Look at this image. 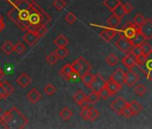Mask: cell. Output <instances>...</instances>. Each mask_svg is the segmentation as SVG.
<instances>
[{
    "instance_id": "6da1fadb",
    "label": "cell",
    "mask_w": 152,
    "mask_h": 129,
    "mask_svg": "<svg viewBox=\"0 0 152 129\" xmlns=\"http://www.w3.org/2000/svg\"><path fill=\"white\" fill-rule=\"evenodd\" d=\"M29 123L28 118L15 107L5 111L0 116V124L8 129H22Z\"/></svg>"
},
{
    "instance_id": "7a4b0ae2",
    "label": "cell",
    "mask_w": 152,
    "mask_h": 129,
    "mask_svg": "<svg viewBox=\"0 0 152 129\" xmlns=\"http://www.w3.org/2000/svg\"><path fill=\"white\" fill-rule=\"evenodd\" d=\"M7 16L23 31H27V24L28 22H23L20 20L19 15H18V9L15 7L14 8H12L8 13H7Z\"/></svg>"
},
{
    "instance_id": "3957f363",
    "label": "cell",
    "mask_w": 152,
    "mask_h": 129,
    "mask_svg": "<svg viewBox=\"0 0 152 129\" xmlns=\"http://www.w3.org/2000/svg\"><path fill=\"white\" fill-rule=\"evenodd\" d=\"M115 46L120 51H122L124 54H127L131 51L133 45H132V41L130 40V39H128L124 35H123L116 40Z\"/></svg>"
},
{
    "instance_id": "277c9868",
    "label": "cell",
    "mask_w": 152,
    "mask_h": 129,
    "mask_svg": "<svg viewBox=\"0 0 152 129\" xmlns=\"http://www.w3.org/2000/svg\"><path fill=\"white\" fill-rule=\"evenodd\" d=\"M31 9L37 11L39 14V15H40V23L42 25H47L48 23H49V22L51 21V17L38 4H36L35 2H31Z\"/></svg>"
},
{
    "instance_id": "5b68a950",
    "label": "cell",
    "mask_w": 152,
    "mask_h": 129,
    "mask_svg": "<svg viewBox=\"0 0 152 129\" xmlns=\"http://www.w3.org/2000/svg\"><path fill=\"white\" fill-rule=\"evenodd\" d=\"M138 30L144 35L146 40L152 39V20L146 19L145 22L138 28Z\"/></svg>"
},
{
    "instance_id": "8992f818",
    "label": "cell",
    "mask_w": 152,
    "mask_h": 129,
    "mask_svg": "<svg viewBox=\"0 0 152 129\" xmlns=\"http://www.w3.org/2000/svg\"><path fill=\"white\" fill-rule=\"evenodd\" d=\"M105 85H106V80L101 76L100 74H97L94 75V80L90 85V88L92 90V92H96L99 93V91L103 87H105Z\"/></svg>"
},
{
    "instance_id": "52a82bcc",
    "label": "cell",
    "mask_w": 152,
    "mask_h": 129,
    "mask_svg": "<svg viewBox=\"0 0 152 129\" xmlns=\"http://www.w3.org/2000/svg\"><path fill=\"white\" fill-rule=\"evenodd\" d=\"M127 104H128V102H127L123 97H118V98H116L115 100L112 101V103H111V105H110V108H111L116 114H118L119 116H121L124 108Z\"/></svg>"
},
{
    "instance_id": "ba28073f",
    "label": "cell",
    "mask_w": 152,
    "mask_h": 129,
    "mask_svg": "<svg viewBox=\"0 0 152 129\" xmlns=\"http://www.w3.org/2000/svg\"><path fill=\"white\" fill-rule=\"evenodd\" d=\"M124 78H125V72L122 68L118 67L117 69L114 71V73L111 75L109 79H111L113 82H115L118 85L123 86L124 84Z\"/></svg>"
},
{
    "instance_id": "9c48e42d",
    "label": "cell",
    "mask_w": 152,
    "mask_h": 129,
    "mask_svg": "<svg viewBox=\"0 0 152 129\" xmlns=\"http://www.w3.org/2000/svg\"><path fill=\"white\" fill-rule=\"evenodd\" d=\"M140 80L139 75L132 71V69H129V71L127 73H125V78H124V84L126 85H128L129 87H132L134 86Z\"/></svg>"
},
{
    "instance_id": "30bf717a",
    "label": "cell",
    "mask_w": 152,
    "mask_h": 129,
    "mask_svg": "<svg viewBox=\"0 0 152 129\" xmlns=\"http://www.w3.org/2000/svg\"><path fill=\"white\" fill-rule=\"evenodd\" d=\"M122 63L124 64V67H126L129 69H132L135 66H137L136 64V57L131 52L125 54V56L122 59Z\"/></svg>"
},
{
    "instance_id": "8fae6325",
    "label": "cell",
    "mask_w": 152,
    "mask_h": 129,
    "mask_svg": "<svg viewBox=\"0 0 152 129\" xmlns=\"http://www.w3.org/2000/svg\"><path fill=\"white\" fill-rule=\"evenodd\" d=\"M40 39V37L34 32H31V31H27V32L24 34L23 36V40L24 41L29 45V46H33L34 44H36L39 40Z\"/></svg>"
},
{
    "instance_id": "7c38bea8",
    "label": "cell",
    "mask_w": 152,
    "mask_h": 129,
    "mask_svg": "<svg viewBox=\"0 0 152 129\" xmlns=\"http://www.w3.org/2000/svg\"><path fill=\"white\" fill-rule=\"evenodd\" d=\"M137 31H138V27L135 26L134 23L129 22L127 25H125V27L124 28V35L128 39H132L135 35Z\"/></svg>"
},
{
    "instance_id": "4fadbf2b",
    "label": "cell",
    "mask_w": 152,
    "mask_h": 129,
    "mask_svg": "<svg viewBox=\"0 0 152 129\" xmlns=\"http://www.w3.org/2000/svg\"><path fill=\"white\" fill-rule=\"evenodd\" d=\"M116 33H117V32L115 30H114L113 28H109V29H106L103 32H101L99 33V36L105 41L110 42L114 39V37L116 35Z\"/></svg>"
},
{
    "instance_id": "5bb4252c",
    "label": "cell",
    "mask_w": 152,
    "mask_h": 129,
    "mask_svg": "<svg viewBox=\"0 0 152 129\" xmlns=\"http://www.w3.org/2000/svg\"><path fill=\"white\" fill-rule=\"evenodd\" d=\"M27 98H28L29 101H30L31 104H35V103H37L38 101H39V100H41L42 95H41V93H40L37 89L33 88V89H31V90L28 92Z\"/></svg>"
},
{
    "instance_id": "9a60e30c",
    "label": "cell",
    "mask_w": 152,
    "mask_h": 129,
    "mask_svg": "<svg viewBox=\"0 0 152 129\" xmlns=\"http://www.w3.org/2000/svg\"><path fill=\"white\" fill-rule=\"evenodd\" d=\"M17 84L22 87V88H26L31 83V78L26 73H23L20 75V76L16 79Z\"/></svg>"
},
{
    "instance_id": "2e32d148",
    "label": "cell",
    "mask_w": 152,
    "mask_h": 129,
    "mask_svg": "<svg viewBox=\"0 0 152 129\" xmlns=\"http://www.w3.org/2000/svg\"><path fill=\"white\" fill-rule=\"evenodd\" d=\"M28 23L30 24H32V25H40L41 23H40V15H39V14L37 11H35L33 9H31Z\"/></svg>"
},
{
    "instance_id": "e0dca14e",
    "label": "cell",
    "mask_w": 152,
    "mask_h": 129,
    "mask_svg": "<svg viewBox=\"0 0 152 129\" xmlns=\"http://www.w3.org/2000/svg\"><path fill=\"white\" fill-rule=\"evenodd\" d=\"M106 87H107V90L109 91L111 96H113V95H115V93H117V92L121 90V88H122V86L118 85L117 84H115V82H113L111 79L106 81Z\"/></svg>"
},
{
    "instance_id": "ac0fdd59",
    "label": "cell",
    "mask_w": 152,
    "mask_h": 129,
    "mask_svg": "<svg viewBox=\"0 0 152 129\" xmlns=\"http://www.w3.org/2000/svg\"><path fill=\"white\" fill-rule=\"evenodd\" d=\"M78 60L81 63V66H82V71L80 73V76L87 72H90V70L91 69V64L83 56H79Z\"/></svg>"
},
{
    "instance_id": "d6986e66",
    "label": "cell",
    "mask_w": 152,
    "mask_h": 129,
    "mask_svg": "<svg viewBox=\"0 0 152 129\" xmlns=\"http://www.w3.org/2000/svg\"><path fill=\"white\" fill-rule=\"evenodd\" d=\"M130 40L132 41V45L134 46V45H141V44H142L143 42H145L147 40H146V38L144 37V35L138 30L137 32L135 33V35H134L132 39H130Z\"/></svg>"
},
{
    "instance_id": "ffe728a7",
    "label": "cell",
    "mask_w": 152,
    "mask_h": 129,
    "mask_svg": "<svg viewBox=\"0 0 152 129\" xmlns=\"http://www.w3.org/2000/svg\"><path fill=\"white\" fill-rule=\"evenodd\" d=\"M73 72V70H72V66H71V64H65L64 66L61 68V70H60V75L64 77V78H65L67 81H69V78H70V75H72V73Z\"/></svg>"
},
{
    "instance_id": "44dd1931",
    "label": "cell",
    "mask_w": 152,
    "mask_h": 129,
    "mask_svg": "<svg viewBox=\"0 0 152 129\" xmlns=\"http://www.w3.org/2000/svg\"><path fill=\"white\" fill-rule=\"evenodd\" d=\"M54 44L57 47H66L69 44V40L63 34H59L55 40Z\"/></svg>"
},
{
    "instance_id": "7402d4cb",
    "label": "cell",
    "mask_w": 152,
    "mask_h": 129,
    "mask_svg": "<svg viewBox=\"0 0 152 129\" xmlns=\"http://www.w3.org/2000/svg\"><path fill=\"white\" fill-rule=\"evenodd\" d=\"M14 46L15 45L11 40H7L1 46V49L6 55H11L12 52L14 51Z\"/></svg>"
},
{
    "instance_id": "603a6c76",
    "label": "cell",
    "mask_w": 152,
    "mask_h": 129,
    "mask_svg": "<svg viewBox=\"0 0 152 129\" xmlns=\"http://www.w3.org/2000/svg\"><path fill=\"white\" fill-rule=\"evenodd\" d=\"M81 80L84 85H86L87 87H90V85L91 84V83L94 80V75L91 73L87 72V73L83 74V75H81Z\"/></svg>"
},
{
    "instance_id": "cb8c5ba5",
    "label": "cell",
    "mask_w": 152,
    "mask_h": 129,
    "mask_svg": "<svg viewBox=\"0 0 152 129\" xmlns=\"http://www.w3.org/2000/svg\"><path fill=\"white\" fill-rule=\"evenodd\" d=\"M128 105L130 106V108H131V109H132V111L133 113V116L138 115L142 110V106L137 100H132L130 103H128Z\"/></svg>"
},
{
    "instance_id": "d4e9b609",
    "label": "cell",
    "mask_w": 152,
    "mask_h": 129,
    "mask_svg": "<svg viewBox=\"0 0 152 129\" xmlns=\"http://www.w3.org/2000/svg\"><path fill=\"white\" fill-rule=\"evenodd\" d=\"M72 99H73V100H74L76 103H77V104L80 106L84 100H87V96H86V94H85L83 91H79V92H76V93L73 95Z\"/></svg>"
},
{
    "instance_id": "484cf974",
    "label": "cell",
    "mask_w": 152,
    "mask_h": 129,
    "mask_svg": "<svg viewBox=\"0 0 152 129\" xmlns=\"http://www.w3.org/2000/svg\"><path fill=\"white\" fill-rule=\"evenodd\" d=\"M112 13H113V15H116L117 17H119V18H123L125 15H126V13H125V11H124V6H123V4L120 2L112 11H111Z\"/></svg>"
},
{
    "instance_id": "4316f807",
    "label": "cell",
    "mask_w": 152,
    "mask_h": 129,
    "mask_svg": "<svg viewBox=\"0 0 152 129\" xmlns=\"http://www.w3.org/2000/svg\"><path fill=\"white\" fill-rule=\"evenodd\" d=\"M54 52L58 57V59H64L69 54V50L65 47H57V48Z\"/></svg>"
},
{
    "instance_id": "83f0119b",
    "label": "cell",
    "mask_w": 152,
    "mask_h": 129,
    "mask_svg": "<svg viewBox=\"0 0 152 129\" xmlns=\"http://www.w3.org/2000/svg\"><path fill=\"white\" fill-rule=\"evenodd\" d=\"M59 116L61 117L62 119H64V121H68L72 117V111L67 108V107H64L61 109V111L59 112Z\"/></svg>"
},
{
    "instance_id": "f1b7e54d",
    "label": "cell",
    "mask_w": 152,
    "mask_h": 129,
    "mask_svg": "<svg viewBox=\"0 0 152 129\" xmlns=\"http://www.w3.org/2000/svg\"><path fill=\"white\" fill-rule=\"evenodd\" d=\"M15 7L18 10H29L31 9V2L28 1V0H20L18 4L15 6Z\"/></svg>"
},
{
    "instance_id": "f546056e",
    "label": "cell",
    "mask_w": 152,
    "mask_h": 129,
    "mask_svg": "<svg viewBox=\"0 0 152 129\" xmlns=\"http://www.w3.org/2000/svg\"><path fill=\"white\" fill-rule=\"evenodd\" d=\"M107 23H108V25H109L110 28L115 29V28L118 27L119 24L121 23V18H119V17H117L116 15H111V16L107 19Z\"/></svg>"
},
{
    "instance_id": "4dcf8cb0",
    "label": "cell",
    "mask_w": 152,
    "mask_h": 129,
    "mask_svg": "<svg viewBox=\"0 0 152 129\" xmlns=\"http://www.w3.org/2000/svg\"><path fill=\"white\" fill-rule=\"evenodd\" d=\"M99 99H100L99 94L96 92H92L87 96V100L89 101L90 104H92V105L97 104L99 101Z\"/></svg>"
},
{
    "instance_id": "1f68e13d",
    "label": "cell",
    "mask_w": 152,
    "mask_h": 129,
    "mask_svg": "<svg viewBox=\"0 0 152 129\" xmlns=\"http://www.w3.org/2000/svg\"><path fill=\"white\" fill-rule=\"evenodd\" d=\"M120 3V0H104L103 5L110 11H112L118 4Z\"/></svg>"
},
{
    "instance_id": "d6a6232c",
    "label": "cell",
    "mask_w": 152,
    "mask_h": 129,
    "mask_svg": "<svg viewBox=\"0 0 152 129\" xmlns=\"http://www.w3.org/2000/svg\"><path fill=\"white\" fill-rule=\"evenodd\" d=\"M106 61L110 67H115V64H117V63H118V57L114 53H111L110 55H108L107 56Z\"/></svg>"
},
{
    "instance_id": "836d02e7",
    "label": "cell",
    "mask_w": 152,
    "mask_h": 129,
    "mask_svg": "<svg viewBox=\"0 0 152 129\" xmlns=\"http://www.w3.org/2000/svg\"><path fill=\"white\" fill-rule=\"evenodd\" d=\"M134 92L138 96H143L146 92V87L142 84H136L134 85Z\"/></svg>"
},
{
    "instance_id": "e575fe53",
    "label": "cell",
    "mask_w": 152,
    "mask_h": 129,
    "mask_svg": "<svg viewBox=\"0 0 152 129\" xmlns=\"http://www.w3.org/2000/svg\"><path fill=\"white\" fill-rule=\"evenodd\" d=\"M140 46H141L142 54H143L144 56H149V55L152 53V47H151L148 43H147L146 41L143 42Z\"/></svg>"
},
{
    "instance_id": "d590c367",
    "label": "cell",
    "mask_w": 152,
    "mask_h": 129,
    "mask_svg": "<svg viewBox=\"0 0 152 129\" xmlns=\"http://www.w3.org/2000/svg\"><path fill=\"white\" fill-rule=\"evenodd\" d=\"M145 17L141 15V14H137L134 18H133V23L135 24V26H137L138 28L145 22Z\"/></svg>"
},
{
    "instance_id": "8d00e7d4",
    "label": "cell",
    "mask_w": 152,
    "mask_h": 129,
    "mask_svg": "<svg viewBox=\"0 0 152 129\" xmlns=\"http://www.w3.org/2000/svg\"><path fill=\"white\" fill-rule=\"evenodd\" d=\"M89 109H90V119H89V120L94 122V121L97 120V118L99 117V112L98 109H96V108H93V107H90Z\"/></svg>"
},
{
    "instance_id": "74e56055",
    "label": "cell",
    "mask_w": 152,
    "mask_h": 129,
    "mask_svg": "<svg viewBox=\"0 0 152 129\" xmlns=\"http://www.w3.org/2000/svg\"><path fill=\"white\" fill-rule=\"evenodd\" d=\"M46 60H47V62L49 64H55L56 62H57V60H58V57L56 56V55L55 54V52H50L48 55H47V56H46Z\"/></svg>"
},
{
    "instance_id": "f35d334b",
    "label": "cell",
    "mask_w": 152,
    "mask_h": 129,
    "mask_svg": "<svg viewBox=\"0 0 152 129\" xmlns=\"http://www.w3.org/2000/svg\"><path fill=\"white\" fill-rule=\"evenodd\" d=\"M18 15L21 21L28 22L29 16H30V11L29 10H18Z\"/></svg>"
},
{
    "instance_id": "ab89813d",
    "label": "cell",
    "mask_w": 152,
    "mask_h": 129,
    "mask_svg": "<svg viewBox=\"0 0 152 129\" xmlns=\"http://www.w3.org/2000/svg\"><path fill=\"white\" fill-rule=\"evenodd\" d=\"M1 84H2L7 94V96H10L14 92V87L7 81H3V82H1Z\"/></svg>"
},
{
    "instance_id": "60d3db41",
    "label": "cell",
    "mask_w": 152,
    "mask_h": 129,
    "mask_svg": "<svg viewBox=\"0 0 152 129\" xmlns=\"http://www.w3.org/2000/svg\"><path fill=\"white\" fill-rule=\"evenodd\" d=\"M53 5H54V7H56V9L57 11H62L65 7L66 3H65L64 0H55Z\"/></svg>"
},
{
    "instance_id": "b9f144b4",
    "label": "cell",
    "mask_w": 152,
    "mask_h": 129,
    "mask_svg": "<svg viewBox=\"0 0 152 129\" xmlns=\"http://www.w3.org/2000/svg\"><path fill=\"white\" fill-rule=\"evenodd\" d=\"M65 21L69 23V24H72L76 22V20H77V17H76V15L72 13V12H68L66 15H65V17H64Z\"/></svg>"
},
{
    "instance_id": "7bdbcfd3",
    "label": "cell",
    "mask_w": 152,
    "mask_h": 129,
    "mask_svg": "<svg viewBox=\"0 0 152 129\" xmlns=\"http://www.w3.org/2000/svg\"><path fill=\"white\" fill-rule=\"evenodd\" d=\"M25 50H26V48H25L24 44H23L21 41L17 42L14 46V51H15L17 54H23Z\"/></svg>"
},
{
    "instance_id": "ee69618b",
    "label": "cell",
    "mask_w": 152,
    "mask_h": 129,
    "mask_svg": "<svg viewBox=\"0 0 152 129\" xmlns=\"http://www.w3.org/2000/svg\"><path fill=\"white\" fill-rule=\"evenodd\" d=\"M121 116H123V117H124L126 118H130V117H132L133 116V113H132V109H131V108H130V106L128 104L124 108Z\"/></svg>"
},
{
    "instance_id": "f6af8a7d",
    "label": "cell",
    "mask_w": 152,
    "mask_h": 129,
    "mask_svg": "<svg viewBox=\"0 0 152 129\" xmlns=\"http://www.w3.org/2000/svg\"><path fill=\"white\" fill-rule=\"evenodd\" d=\"M48 28H47V26L46 25H42V24H40L39 27H38V29L36 30V33L41 38V37H43L44 35H46L47 33H48Z\"/></svg>"
},
{
    "instance_id": "bcb514c9",
    "label": "cell",
    "mask_w": 152,
    "mask_h": 129,
    "mask_svg": "<svg viewBox=\"0 0 152 129\" xmlns=\"http://www.w3.org/2000/svg\"><path fill=\"white\" fill-rule=\"evenodd\" d=\"M99 97H100L101 99H103V100H107V99L111 96V94H110L109 91L107 90V88L106 87V85H105V87H103V88L99 91Z\"/></svg>"
},
{
    "instance_id": "7dc6e473",
    "label": "cell",
    "mask_w": 152,
    "mask_h": 129,
    "mask_svg": "<svg viewBox=\"0 0 152 129\" xmlns=\"http://www.w3.org/2000/svg\"><path fill=\"white\" fill-rule=\"evenodd\" d=\"M130 52H131L135 57L138 56H140V55H141V54H142L141 46H140V45H134V46H132V49H131Z\"/></svg>"
},
{
    "instance_id": "c3c4849f",
    "label": "cell",
    "mask_w": 152,
    "mask_h": 129,
    "mask_svg": "<svg viewBox=\"0 0 152 129\" xmlns=\"http://www.w3.org/2000/svg\"><path fill=\"white\" fill-rule=\"evenodd\" d=\"M72 70L74 71V72H76V73H78L79 75H80V73H81V71H82V66H81V63L79 62V60L78 59H76L72 64Z\"/></svg>"
},
{
    "instance_id": "681fc988",
    "label": "cell",
    "mask_w": 152,
    "mask_h": 129,
    "mask_svg": "<svg viewBox=\"0 0 152 129\" xmlns=\"http://www.w3.org/2000/svg\"><path fill=\"white\" fill-rule=\"evenodd\" d=\"M44 92L48 94V95H53L56 92V88L55 87V85L48 84L45 88H44Z\"/></svg>"
},
{
    "instance_id": "f907efd6",
    "label": "cell",
    "mask_w": 152,
    "mask_h": 129,
    "mask_svg": "<svg viewBox=\"0 0 152 129\" xmlns=\"http://www.w3.org/2000/svg\"><path fill=\"white\" fill-rule=\"evenodd\" d=\"M80 115H81V117L84 120H89L90 119V109H89V107L83 108L81 112H80Z\"/></svg>"
},
{
    "instance_id": "816d5d0a",
    "label": "cell",
    "mask_w": 152,
    "mask_h": 129,
    "mask_svg": "<svg viewBox=\"0 0 152 129\" xmlns=\"http://www.w3.org/2000/svg\"><path fill=\"white\" fill-rule=\"evenodd\" d=\"M146 60H147V56H144L143 54H141V55L136 56V64H138V66L141 67V66H143V64H144V63H145Z\"/></svg>"
},
{
    "instance_id": "f5cc1de1",
    "label": "cell",
    "mask_w": 152,
    "mask_h": 129,
    "mask_svg": "<svg viewBox=\"0 0 152 129\" xmlns=\"http://www.w3.org/2000/svg\"><path fill=\"white\" fill-rule=\"evenodd\" d=\"M123 6H124V11H125V13H126V14H130V13L133 10V7H132L131 4H129V3L123 4Z\"/></svg>"
},
{
    "instance_id": "db71d44e",
    "label": "cell",
    "mask_w": 152,
    "mask_h": 129,
    "mask_svg": "<svg viewBox=\"0 0 152 129\" xmlns=\"http://www.w3.org/2000/svg\"><path fill=\"white\" fill-rule=\"evenodd\" d=\"M0 95H1L2 99H6V98L8 97L6 91H5V89H4V87H3V85H2V84H1V81H0Z\"/></svg>"
},
{
    "instance_id": "11a10c76",
    "label": "cell",
    "mask_w": 152,
    "mask_h": 129,
    "mask_svg": "<svg viewBox=\"0 0 152 129\" xmlns=\"http://www.w3.org/2000/svg\"><path fill=\"white\" fill-rule=\"evenodd\" d=\"M4 29H5V22H4V18L2 17V15H0V32H1Z\"/></svg>"
},
{
    "instance_id": "9f6ffc18",
    "label": "cell",
    "mask_w": 152,
    "mask_h": 129,
    "mask_svg": "<svg viewBox=\"0 0 152 129\" xmlns=\"http://www.w3.org/2000/svg\"><path fill=\"white\" fill-rule=\"evenodd\" d=\"M6 1H7L8 4H10V5H12V6L15 7V6L18 4V2L20 1V0H6Z\"/></svg>"
},
{
    "instance_id": "6f0895ef",
    "label": "cell",
    "mask_w": 152,
    "mask_h": 129,
    "mask_svg": "<svg viewBox=\"0 0 152 129\" xmlns=\"http://www.w3.org/2000/svg\"><path fill=\"white\" fill-rule=\"evenodd\" d=\"M146 74V76H147V78L148 79V80H152V70H148V72L147 73H145Z\"/></svg>"
},
{
    "instance_id": "680465c9",
    "label": "cell",
    "mask_w": 152,
    "mask_h": 129,
    "mask_svg": "<svg viewBox=\"0 0 152 129\" xmlns=\"http://www.w3.org/2000/svg\"><path fill=\"white\" fill-rule=\"evenodd\" d=\"M4 75H5V73H4V71L0 68V80H1V78H3L4 77Z\"/></svg>"
},
{
    "instance_id": "91938a15",
    "label": "cell",
    "mask_w": 152,
    "mask_h": 129,
    "mask_svg": "<svg viewBox=\"0 0 152 129\" xmlns=\"http://www.w3.org/2000/svg\"><path fill=\"white\" fill-rule=\"evenodd\" d=\"M31 2H34V1H35V0H31Z\"/></svg>"
},
{
    "instance_id": "94428289",
    "label": "cell",
    "mask_w": 152,
    "mask_h": 129,
    "mask_svg": "<svg viewBox=\"0 0 152 129\" xmlns=\"http://www.w3.org/2000/svg\"><path fill=\"white\" fill-rule=\"evenodd\" d=\"M0 111H1V108H0Z\"/></svg>"
}]
</instances>
